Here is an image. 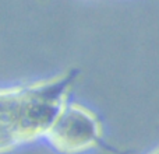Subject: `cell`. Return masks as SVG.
<instances>
[{
	"instance_id": "1",
	"label": "cell",
	"mask_w": 159,
	"mask_h": 154,
	"mask_svg": "<svg viewBox=\"0 0 159 154\" xmlns=\"http://www.w3.org/2000/svg\"><path fill=\"white\" fill-rule=\"evenodd\" d=\"M45 137L60 154H82L93 149L121 154L105 142L98 116L80 104H64Z\"/></svg>"
},
{
	"instance_id": "2",
	"label": "cell",
	"mask_w": 159,
	"mask_h": 154,
	"mask_svg": "<svg viewBox=\"0 0 159 154\" xmlns=\"http://www.w3.org/2000/svg\"><path fill=\"white\" fill-rule=\"evenodd\" d=\"M148 154H159V144H158V147H155V149L152 150L151 153H148Z\"/></svg>"
}]
</instances>
